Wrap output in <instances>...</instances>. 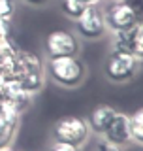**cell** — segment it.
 Listing matches in <instances>:
<instances>
[{
  "label": "cell",
  "mask_w": 143,
  "mask_h": 151,
  "mask_svg": "<svg viewBox=\"0 0 143 151\" xmlns=\"http://www.w3.org/2000/svg\"><path fill=\"white\" fill-rule=\"evenodd\" d=\"M45 76L60 87H79L85 79V63L79 57H53L45 63Z\"/></svg>",
  "instance_id": "1"
},
{
  "label": "cell",
  "mask_w": 143,
  "mask_h": 151,
  "mask_svg": "<svg viewBox=\"0 0 143 151\" xmlns=\"http://www.w3.org/2000/svg\"><path fill=\"white\" fill-rule=\"evenodd\" d=\"M102 138L106 142L115 144V145H121V147L128 145L132 142V136H130V115L117 111V115L113 117L111 123H109V127L102 134Z\"/></svg>",
  "instance_id": "7"
},
{
  "label": "cell",
  "mask_w": 143,
  "mask_h": 151,
  "mask_svg": "<svg viewBox=\"0 0 143 151\" xmlns=\"http://www.w3.org/2000/svg\"><path fill=\"white\" fill-rule=\"evenodd\" d=\"M0 151H17V149L13 147L11 144H9V145H6V147H0Z\"/></svg>",
  "instance_id": "23"
},
{
  "label": "cell",
  "mask_w": 143,
  "mask_h": 151,
  "mask_svg": "<svg viewBox=\"0 0 143 151\" xmlns=\"http://www.w3.org/2000/svg\"><path fill=\"white\" fill-rule=\"evenodd\" d=\"M115 2H124V0H115Z\"/></svg>",
  "instance_id": "24"
},
{
  "label": "cell",
  "mask_w": 143,
  "mask_h": 151,
  "mask_svg": "<svg viewBox=\"0 0 143 151\" xmlns=\"http://www.w3.org/2000/svg\"><path fill=\"white\" fill-rule=\"evenodd\" d=\"M19 121H4L0 125V147H6L13 142V136L17 132Z\"/></svg>",
  "instance_id": "14"
},
{
  "label": "cell",
  "mask_w": 143,
  "mask_h": 151,
  "mask_svg": "<svg viewBox=\"0 0 143 151\" xmlns=\"http://www.w3.org/2000/svg\"><path fill=\"white\" fill-rule=\"evenodd\" d=\"M87 8L83 2H79V0H60V9H62V13L66 17L70 19H77L81 13H83V9Z\"/></svg>",
  "instance_id": "13"
},
{
  "label": "cell",
  "mask_w": 143,
  "mask_h": 151,
  "mask_svg": "<svg viewBox=\"0 0 143 151\" xmlns=\"http://www.w3.org/2000/svg\"><path fill=\"white\" fill-rule=\"evenodd\" d=\"M96 151H126L124 147H121V145H115V144H111V142H106V140H102L98 144V147Z\"/></svg>",
  "instance_id": "18"
},
{
  "label": "cell",
  "mask_w": 143,
  "mask_h": 151,
  "mask_svg": "<svg viewBox=\"0 0 143 151\" xmlns=\"http://www.w3.org/2000/svg\"><path fill=\"white\" fill-rule=\"evenodd\" d=\"M115 115H117V110L113 106H107V104H102V106H96L94 110H90L89 117H87V125H89L90 132L102 136Z\"/></svg>",
  "instance_id": "8"
},
{
  "label": "cell",
  "mask_w": 143,
  "mask_h": 151,
  "mask_svg": "<svg viewBox=\"0 0 143 151\" xmlns=\"http://www.w3.org/2000/svg\"><path fill=\"white\" fill-rule=\"evenodd\" d=\"M41 70H45V63L40 55L32 53V51L17 49L15 57H13V72H15V76L26 74V72H41Z\"/></svg>",
  "instance_id": "9"
},
{
  "label": "cell",
  "mask_w": 143,
  "mask_h": 151,
  "mask_svg": "<svg viewBox=\"0 0 143 151\" xmlns=\"http://www.w3.org/2000/svg\"><path fill=\"white\" fill-rule=\"evenodd\" d=\"M13 12H15V4H13V0H0V19L9 21L11 15H13Z\"/></svg>",
  "instance_id": "16"
},
{
  "label": "cell",
  "mask_w": 143,
  "mask_h": 151,
  "mask_svg": "<svg viewBox=\"0 0 143 151\" xmlns=\"http://www.w3.org/2000/svg\"><path fill=\"white\" fill-rule=\"evenodd\" d=\"M130 136L132 142L143 145V108L130 115Z\"/></svg>",
  "instance_id": "11"
},
{
  "label": "cell",
  "mask_w": 143,
  "mask_h": 151,
  "mask_svg": "<svg viewBox=\"0 0 143 151\" xmlns=\"http://www.w3.org/2000/svg\"><path fill=\"white\" fill-rule=\"evenodd\" d=\"M104 19H106V27L111 32H119V30H128V28L136 27L141 21L136 15V12L132 9V6L128 4V0L124 2H111L104 8Z\"/></svg>",
  "instance_id": "6"
},
{
  "label": "cell",
  "mask_w": 143,
  "mask_h": 151,
  "mask_svg": "<svg viewBox=\"0 0 143 151\" xmlns=\"http://www.w3.org/2000/svg\"><path fill=\"white\" fill-rule=\"evenodd\" d=\"M139 64L141 60L134 53L111 49L104 63V74L111 83H126L136 78V74L139 72Z\"/></svg>",
  "instance_id": "2"
},
{
  "label": "cell",
  "mask_w": 143,
  "mask_h": 151,
  "mask_svg": "<svg viewBox=\"0 0 143 151\" xmlns=\"http://www.w3.org/2000/svg\"><path fill=\"white\" fill-rule=\"evenodd\" d=\"M23 2H26L28 6H45L49 0H23Z\"/></svg>",
  "instance_id": "21"
},
{
  "label": "cell",
  "mask_w": 143,
  "mask_h": 151,
  "mask_svg": "<svg viewBox=\"0 0 143 151\" xmlns=\"http://www.w3.org/2000/svg\"><path fill=\"white\" fill-rule=\"evenodd\" d=\"M51 136L55 142H64L72 145H85L90 136V129L87 125V119L77 115H64L53 123Z\"/></svg>",
  "instance_id": "3"
},
{
  "label": "cell",
  "mask_w": 143,
  "mask_h": 151,
  "mask_svg": "<svg viewBox=\"0 0 143 151\" xmlns=\"http://www.w3.org/2000/svg\"><path fill=\"white\" fill-rule=\"evenodd\" d=\"M9 32H11V28H9V21H6V19H0V42H2V40H8V38H9Z\"/></svg>",
  "instance_id": "19"
},
{
  "label": "cell",
  "mask_w": 143,
  "mask_h": 151,
  "mask_svg": "<svg viewBox=\"0 0 143 151\" xmlns=\"http://www.w3.org/2000/svg\"><path fill=\"white\" fill-rule=\"evenodd\" d=\"M128 4L132 6V9L136 12V15L143 19V0H128Z\"/></svg>",
  "instance_id": "20"
},
{
  "label": "cell",
  "mask_w": 143,
  "mask_h": 151,
  "mask_svg": "<svg viewBox=\"0 0 143 151\" xmlns=\"http://www.w3.org/2000/svg\"><path fill=\"white\" fill-rule=\"evenodd\" d=\"M75 30L85 40H100L107 32L106 19H104V9L98 4L87 6L83 13L75 19Z\"/></svg>",
  "instance_id": "5"
},
{
  "label": "cell",
  "mask_w": 143,
  "mask_h": 151,
  "mask_svg": "<svg viewBox=\"0 0 143 151\" xmlns=\"http://www.w3.org/2000/svg\"><path fill=\"white\" fill-rule=\"evenodd\" d=\"M79 2H83L85 6H92V4H98L100 0H79Z\"/></svg>",
  "instance_id": "22"
},
{
  "label": "cell",
  "mask_w": 143,
  "mask_h": 151,
  "mask_svg": "<svg viewBox=\"0 0 143 151\" xmlns=\"http://www.w3.org/2000/svg\"><path fill=\"white\" fill-rule=\"evenodd\" d=\"M13 81H15L21 89H25L26 93H30L32 96H34L36 93H40L41 89H44V83H45V70H41V72H26V74H19L13 78Z\"/></svg>",
  "instance_id": "10"
},
{
  "label": "cell",
  "mask_w": 143,
  "mask_h": 151,
  "mask_svg": "<svg viewBox=\"0 0 143 151\" xmlns=\"http://www.w3.org/2000/svg\"><path fill=\"white\" fill-rule=\"evenodd\" d=\"M47 151H81L79 145H72V144H64V142H51V145L47 147Z\"/></svg>",
  "instance_id": "17"
},
{
  "label": "cell",
  "mask_w": 143,
  "mask_h": 151,
  "mask_svg": "<svg viewBox=\"0 0 143 151\" xmlns=\"http://www.w3.org/2000/svg\"><path fill=\"white\" fill-rule=\"evenodd\" d=\"M45 55L47 59L53 57H79L81 53V42L79 36L70 30H53L45 36Z\"/></svg>",
  "instance_id": "4"
},
{
  "label": "cell",
  "mask_w": 143,
  "mask_h": 151,
  "mask_svg": "<svg viewBox=\"0 0 143 151\" xmlns=\"http://www.w3.org/2000/svg\"><path fill=\"white\" fill-rule=\"evenodd\" d=\"M132 28H134V27H132ZM132 28L113 32V49L132 53Z\"/></svg>",
  "instance_id": "12"
},
{
  "label": "cell",
  "mask_w": 143,
  "mask_h": 151,
  "mask_svg": "<svg viewBox=\"0 0 143 151\" xmlns=\"http://www.w3.org/2000/svg\"><path fill=\"white\" fill-rule=\"evenodd\" d=\"M132 53L139 60H143V21L132 28Z\"/></svg>",
  "instance_id": "15"
}]
</instances>
